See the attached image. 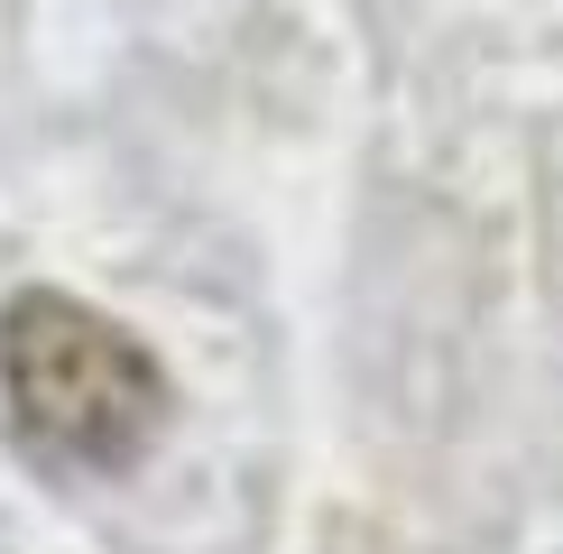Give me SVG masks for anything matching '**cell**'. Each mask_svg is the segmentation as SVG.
Instances as JSON below:
<instances>
[{
	"mask_svg": "<svg viewBox=\"0 0 563 554\" xmlns=\"http://www.w3.org/2000/svg\"><path fill=\"white\" fill-rule=\"evenodd\" d=\"M0 407L46 472H130L167 434L176 388L139 333L65 287H19L0 306Z\"/></svg>",
	"mask_w": 563,
	"mask_h": 554,
	"instance_id": "1",
	"label": "cell"
}]
</instances>
